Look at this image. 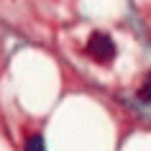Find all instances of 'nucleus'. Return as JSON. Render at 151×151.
I'll use <instances>...</instances> for the list:
<instances>
[{"label":"nucleus","mask_w":151,"mask_h":151,"mask_svg":"<svg viewBox=\"0 0 151 151\" xmlns=\"http://www.w3.org/2000/svg\"><path fill=\"white\" fill-rule=\"evenodd\" d=\"M87 54L100 64H108L113 62L115 56V41L108 36V33H92L87 39Z\"/></svg>","instance_id":"1"},{"label":"nucleus","mask_w":151,"mask_h":151,"mask_svg":"<svg viewBox=\"0 0 151 151\" xmlns=\"http://www.w3.org/2000/svg\"><path fill=\"white\" fill-rule=\"evenodd\" d=\"M23 151H46V146H44V138H41V133H33L26 138L23 143Z\"/></svg>","instance_id":"2"},{"label":"nucleus","mask_w":151,"mask_h":151,"mask_svg":"<svg viewBox=\"0 0 151 151\" xmlns=\"http://www.w3.org/2000/svg\"><path fill=\"white\" fill-rule=\"evenodd\" d=\"M138 100L146 105H151V74L146 77V82H143V87L138 90Z\"/></svg>","instance_id":"3"}]
</instances>
